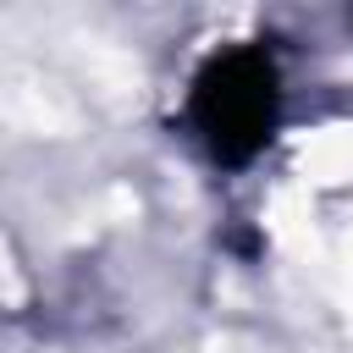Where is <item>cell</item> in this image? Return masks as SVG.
Instances as JSON below:
<instances>
[{
    "mask_svg": "<svg viewBox=\"0 0 353 353\" xmlns=\"http://www.w3.org/2000/svg\"><path fill=\"white\" fill-rule=\"evenodd\" d=\"M193 127L215 160H248L276 127V66L259 50L215 55L193 83Z\"/></svg>",
    "mask_w": 353,
    "mask_h": 353,
    "instance_id": "6da1fadb",
    "label": "cell"
}]
</instances>
